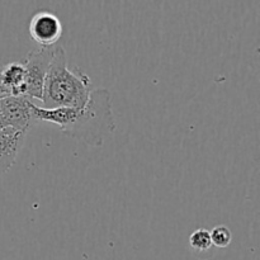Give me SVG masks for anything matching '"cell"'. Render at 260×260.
Listing matches in <instances>:
<instances>
[{"label":"cell","mask_w":260,"mask_h":260,"mask_svg":"<svg viewBox=\"0 0 260 260\" xmlns=\"http://www.w3.org/2000/svg\"><path fill=\"white\" fill-rule=\"evenodd\" d=\"M33 113L37 122L57 124L66 136L89 146H102L117 127L112 95L104 88L93 89L86 103L79 108L45 109L35 104Z\"/></svg>","instance_id":"6da1fadb"},{"label":"cell","mask_w":260,"mask_h":260,"mask_svg":"<svg viewBox=\"0 0 260 260\" xmlns=\"http://www.w3.org/2000/svg\"><path fill=\"white\" fill-rule=\"evenodd\" d=\"M91 86V79L80 68L69 69L65 50L57 45L43 83L42 103L45 107L42 108L83 107L93 90Z\"/></svg>","instance_id":"7a4b0ae2"},{"label":"cell","mask_w":260,"mask_h":260,"mask_svg":"<svg viewBox=\"0 0 260 260\" xmlns=\"http://www.w3.org/2000/svg\"><path fill=\"white\" fill-rule=\"evenodd\" d=\"M57 45L53 47H40L32 51L22 61L25 76V98L42 102L43 83Z\"/></svg>","instance_id":"3957f363"},{"label":"cell","mask_w":260,"mask_h":260,"mask_svg":"<svg viewBox=\"0 0 260 260\" xmlns=\"http://www.w3.org/2000/svg\"><path fill=\"white\" fill-rule=\"evenodd\" d=\"M33 106L35 104L25 96L0 99V118L3 124L27 134L30 127L37 123L33 113Z\"/></svg>","instance_id":"277c9868"},{"label":"cell","mask_w":260,"mask_h":260,"mask_svg":"<svg viewBox=\"0 0 260 260\" xmlns=\"http://www.w3.org/2000/svg\"><path fill=\"white\" fill-rule=\"evenodd\" d=\"M28 32L40 47H53L62 36V23L53 13L40 10L30 18Z\"/></svg>","instance_id":"5b68a950"},{"label":"cell","mask_w":260,"mask_h":260,"mask_svg":"<svg viewBox=\"0 0 260 260\" xmlns=\"http://www.w3.org/2000/svg\"><path fill=\"white\" fill-rule=\"evenodd\" d=\"M27 134L14 128H3L0 131V183L12 169L24 145Z\"/></svg>","instance_id":"8992f818"},{"label":"cell","mask_w":260,"mask_h":260,"mask_svg":"<svg viewBox=\"0 0 260 260\" xmlns=\"http://www.w3.org/2000/svg\"><path fill=\"white\" fill-rule=\"evenodd\" d=\"M9 96H25V76L22 61L0 66V99Z\"/></svg>","instance_id":"52a82bcc"},{"label":"cell","mask_w":260,"mask_h":260,"mask_svg":"<svg viewBox=\"0 0 260 260\" xmlns=\"http://www.w3.org/2000/svg\"><path fill=\"white\" fill-rule=\"evenodd\" d=\"M189 246L196 251H206L212 246L210 231L206 229H197L189 236Z\"/></svg>","instance_id":"ba28073f"},{"label":"cell","mask_w":260,"mask_h":260,"mask_svg":"<svg viewBox=\"0 0 260 260\" xmlns=\"http://www.w3.org/2000/svg\"><path fill=\"white\" fill-rule=\"evenodd\" d=\"M211 241L212 245L217 246V248H228L233 240V234H231L230 229L226 228L225 225H220L213 228V230L210 233Z\"/></svg>","instance_id":"9c48e42d"},{"label":"cell","mask_w":260,"mask_h":260,"mask_svg":"<svg viewBox=\"0 0 260 260\" xmlns=\"http://www.w3.org/2000/svg\"><path fill=\"white\" fill-rule=\"evenodd\" d=\"M3 128H8V127H5L4 124H3V122H2V118H0V131H2Z\"/></svg>","instance_id":"30bf717a"}]
</instances>
